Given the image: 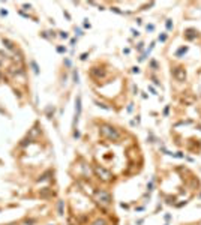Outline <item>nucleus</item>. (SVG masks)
<instances>
[{"label":"nucleus","mask_w":201,"mask_h":225,"mask_svg":"<svg viewBox=\"0 0 201 225\" xmlns=\"http://www.w3.org/2000/svg\"><path fill=\"white\" fill-rule=\"evenodd\" d=\"M99 132H101V135L104 137V138H107V140H110V141H119L120 140V134H119V131L114 128V126H111V125H101V128H99Z\"/></svg>","instance_id":"nucleus-1"},{"label":"nucleus","mask_w":201,"mask_h":225,"mask_svg":"<svg viewBox=\"0 0 201 225\" xmlns=\"http://www.w3.org/2000/svg\"><path fill=\"white\" fill-rule=\"evenodd\" d=\"M95 200H96L101 206H104V207H107V206H110V204L113 203L111 194H110L108 191H104V189H96V191H95Z\"/></svg>","instance_id":"nucleus-2"},{"label":"nucleus","mask_w":201,"mask_h":225,"mask_svg":"<svg viewBox=\"0 0 201 225\" xmlns=\"http://www.w3.org/2000/svg\"><path fill=\"white\" fill-rule=\"evenodd\" d=\"M93 171L96 174V177L102 182H111L113 180V174L110 170H107V168L101 167V165H93Z\"/></svg>","instance_id":"nucleus-3"},{"label":"nucleus","mask_w":201,"mask_h":225,"mask_svg":"<svg viewBox=\"0 0 201 225\" xmlns=\"http://www.w3.org/2000/svg\"><path fill=\"white\" fill-rule=\"evenodd\" d=\"M171 74H173V77H174V80L176 81H179V83H185L186 81V69H185V66H176V68H173L171 69Z\"/></svg>","instance_id":"nucleus-4"},{"label":"nucleus","mask_w":201,"mask_h":225,"mask_svg":"<svg viewBox=\"0 0 201 225\" xmlns=\"http://www.w3.org/2000/svg\"><path fill=\"white\" fill-rule=\"evenodd\" d=\"M80 114H81V96H77V99H75V116H74V123H72V128L74 129L78 123Z\"/></svg>","instance_id":"nucleus-5"},{"label":"nucleus","mask_w":201,"mask_h":225,"mask_svg":"<svg viewBox=\"0 0 201 225\" xmlns=\"http://www.w3.org/2000/svg\"><path fill=\"white\" fill-rule=\"evenodd\" d=\"M183 36H185L186 41H194V39H197V36H198V30L197 29H186Z\"/></svg>","instance_id":"nucleus-6"},{"label":"nucleus","mask_w":201,"mask_h":225,"mask_svg":"<svg viewBox=\"0 0 201 225\" xmlns=\"http://www.w3.org/2000/svg\"><path fill=\"white\" fill-rule=\"evenodd\" d=\"M90 74H92L95 78H98V80H101V78H104V77H105V71H104V69H101V68H92Z\"/></svg>","instance_id":"nucleus-7"},{"label":"nucleus","mask_w":201,"mask_h":225,"mask_svg":"<svg viewBox=\"0 0 201 225\" xmlns=\"http://www.w3.org/2000/svg\"><path fill=\"white\" fill-rule=\"evenodd\" d=\"M189 51V47L188 45H183V47H180L177 51H176V57H183V56Z\"/></svg>","instance_id":"nucleus-8"},{"label":"nucleus","mask_w":201,"mask_h":225,"mask_svg":"<svg viewBox=\"0 0 201 225\" xmlns=\"http://www.w3.org/2000/svg\"><path fill=\"white\" fill-rule=\"evenodd\" d=\"M39 195H41L42 198H48V197H51V194H50V188H44V189L39 192Z\"/></svg>","instance_id":"nucleus-9"},{"label":"nucleus","mask_w":201,"mask_h":225,"mask_svg":"<svg viewBox=\"0 0 201 225\" xmlns=\"http://www.w3.org/2000/svg\"><path fill=\"white\" fill-rule=\"evenodd\" d=\"M165 27H167V30H168V32H171V30H173V27H174L173 20H170V18H168V20L165 21Z\"/></svg>","instance_id":"nucleus-10"},{"label":"nucleus","mask_w":201,"mask_h":225,"mask_svg":"<svg viewBox=\"0 0 201 225\" xmlns=\"http://www.w3.org/2000/svg\"><path fill=\"white\" fill-rule=\"evenodd\" d=\"M90 225H107V221L105 219H96L95 222H92Z\"/></svg>","instance_id":"nucleus-11"},{"label":"nucleus","mask_w":201,"mask_h":225,"mask_svg":"<svg viewBox=\"0 0 201 225\" xmlns=\"http://www.w3.org/2000/svg\"><path fill=\"white\" fill-rule=\"evenodd\" d=\"M72 78H74V83H80V75H78V71H74V72H72Z\"/></svg>","instance_id":"nucleus-12"},{"label":"nucleus","mask_w":201,"mask_h":225,"mask_svg":"<svg viewBox=\"0 0 201 225\" xmlns=\"http://www.w3.org/2000/svg\"><path fill=\"white\" fill-rule=\"evenodd\" d=\"M3 44L6 45V48H9V50H12L14 48V44L9 41V39H5V38H3Z\"/></svg>","instance_id":"nucleus-13"},{"label":"nucleus","mask_w":201,"mask_h":225,"mask_svg":"<svg viewBox=\"0 0 201 225\" xmlns=\"http://www.w3.org/2000/svg\"><path fill=\"white\" fill-rule=\"evenodd\" d=\"M30 65H32V68H33L35 74H39V68H38V65H36V62H30Z\"/></svg>","instance_id":"nucleus-14"},{"label":"nucleus","mask_w":201,"mask_h":225,"mask_svg":"<svg viewBox=\"0 0 201 225\" xmlns=\"http://www.w3.org/2000/svg\"><path fill=\"white\" fill-rule=\"evenodd\" d=\"M57 209H59V215H63V201H59Z\"/></svg>","instance_id":"nucleus-15"},{"label":"nucleus","mask_w":201,"mask_h":225,"mask_svg":"<svg viewBox=\"0 0 201 225\" xmlns=\"http://www.w3.org/2000/svg\"><path fill=\"white\" fill-rule=\"evenodd\" d=\"M167 38H168V36H167V33H162V35H159V41H161V42H165V41H167Z\"/></svg>","instance_id":"nucleus-16"},{"label":"nucleus","mask_w":201,"mask_h":225,"mask_svg":"<svg viewBox=\"0 0 201 225\" xmlns=\"http://www.w3.org/2000/svg\"><path fill=\"white\" fill-rule=\"evenodd\" d=\"M153 186H155V179L150 180V183L147 185V189H149V191H153Z\"/></svg>","instance_id":"nucleus-17"},{"label":"nucleus","mask_w":201,"mask_h":225,"mask_svg":"<svg viewBox=\"0 0 201 225\" xmlns=\"http://www.w3.org/2000/svg\"><path fill=\"white\" fill-rule=\"evenodd\" d=\"M96 105H98V107H101V108H104V110H108V111H110V110H111V108H110V107H107L105 104H101V102H98V101H96Z\"/></svg>","instance_id":"nucleus-18"},{"label":"nucleus","mask_w":201,"mask_h":225,"mask_svg":"<svg viewBox=\"0 0 201 225\" xmlns=\"http://www.w3.org/2000/svg\"><path fill=\"white\" fill-rule=\"evenodd\" d=\"M150 65H152V68H153L155 71H158V63H156V60H152V62H150Z\"/></svg>","instance_id":"nucleus-19"},{"label":"nucleus","mask_w":201,"mask_h":225,"mask_svg":"<svg viewBox=\"0 0 201 225\" xmlns=\"http://www.w3.org/2000/svg\"><path fill=\"white\" fill-rule=\"evenodd\" d=\"M168 111H170V105H167V107H165V110H164V116H165V117L168 116Z\"/></svg>","instance_id":"nucleus-20"},{"label":"nucleus","mask_w":201,"mask_h":225,"mask_svg":"<svg viewBox=\"0 0 201 225\" xmlns=\"http://www.w3.org/2000/svg\"><path fill=\"white\" fill-rule=\"evenodd\" d=\"M87 57H89V53H83V54H81V57H80V59H81V60H86V59H87Z\"/></svg>","instance_id":"nucleus-21"},{"label":"nucleus","mask_w":201,"mask_h":225,"mask_svg":"<svg viewBox=\"0 0 201 225\" xmlns=\"http://www.w3.org/2000/svg\"><path fill=\"white\" fill-rule=\"evenodd\" d=\"M60 38H63V39H68V33H66V32H60Z\"/></svg>","instance_id":"nucleus-22"},{"label":"nucleus","mask_w":201,"mask_h":225,"mask_svg":"<svg viewBox=\"0 0 201 225\" xmlns=\"http://www.w3.org/2000/svg\"><path fill=\"white\" fill-rule=\"evenodd\" d=\"M57 51L59 53H66V48L65 47H57Z\"/></svg>","instance_id":"nucleus-23"},{"label":"nucleus","mask_w":201,"mask_h":225,"mask_svg":"<svg viewBox=\"0 0 201 225\" xmlns=\"http://www.w3.org/2000/svg\"><path fill=\"white\" fill-rule=\"evenodd\" d=\"M132 92H134V95H138V87H137V86H132Z\"/></svg>","instance_id":"nucleus-24"},{"label":"nucleus","mask_w":201,"mask_h":225,"mask_svg":"<svg viewBox=\"0 0 201 225\" xmlns=\"http://www.w3.org/2000/svg\"><path fill=\"white\" fill-rule=\"evenodd\" d=\"M84 27H86V29H90V23H89V20H84Z\"/></svg>","instance_id":"nucleus-25"},{"label":"nucleus","mask_w":201,"mask_h":225,"mask_svg":"<svg viewBox=\"0 0 201 225\" xmlns=\"http://www.w3.org/2000/svg\"><path fill=\"white\" fill-rule=\"evenodd\" d=\"M147 30H149V32H153V30H155V26H153V24H149V26H147Z\"/></svg>","instance_id":"nucleus-26"},{"label":"nucleus","mask_w":201,"mask_h":225,"mask_svg":"<svg viewBox=\"0 0 201 225\" xmlns=\"http://www.w3.org/2000/svg\"><path fill=\"white\" fill-rule=\"evenodd\" d=\"M132 72H134V74H138V72H140V68L134 66V68H132Z\"/></svg>","instance_id":"nucleus-27"},{"label":"nucleus","mask_w":201,"mask_h":225,"mask_svg":"<svg viewBox=\"0 0 201 225\" xmlns=\"http://www.w3.org/2000/svg\"><path fill=\"white\" fill-rule=\"evenodd\" d=\"M131 32H132V35H134V36H138V35H140V33H138V30H135V29H132Z\"/></svg>","instance_id":"nucleus-28"},{"label":"nucleus","mask_w":201,"mask_h":225,"mask_svg":"<svg viewBox=\"0 0 201 225\" xmlns=\"http://www.w3.org/2000/svg\"><path fill=\"white\" fill-rule=\"evenodd\" d=\"M149 89H150V92H152V93H153V95H158V93H156V90H155V89H153V87H149Z\"/></svg>","instance_id":"nucleus-29"},{"label":"nucleus","mask_w":201,"mask_h":225,"mask_svg":"<svg viewBox=\"0 0 201 225\" xmlns=\"http://www.w3.org/2000/svg\"><path fill=\"white\" fill-rule=\"evenodd\" d=\"M63 14H65V17H66V18H68V20H71V15H69V14H68V12H66V11H65V12H63Z\"/></svg>","instance_id":"nucleus-30"},{"label":"nucleus","mask_w":201,"mask_h":225,"mask_svg":"<svg viewBox=\"0 0 201 225\" xmlns=\"http://www.w3.org/2000/svg\"><path fill=\"white\" fill-rule=\"evenodd\" d=\"M74 137H75V138H78V137H80V132H78V131H75V132H74Z\"/></svg>","instance_id":"nucleus-31"},{"label":"nucleus","mask_w":201,"mask_h":225,"mask_svg":"<svg viewBox=\"0 0 201 225\" xmlns=\"http://www.w3.org/2000/svg\"><path fill=\"white\" fill-rule=\"evenodd\" d=\"M75 32H77V35H80V36H81V35H83V32H81V30H80V29H75Z\"/></svg>","instance_id":"nucleus-32"},{"label":"nucleus","mask_w":201,"mask_h":225,"mask_svg":"<svg viewBox=\"0 0 201 225\" xmlns=\"http://www.w3.org/2000/svg\"><path fill=\"white\" fill-rule=\"evenodd\" d=\"M143 45H144V44H143V42H140V44H138V50H140V51H141V50H143Z\"/></svg>","instance_id":"nucleus-33"},{"label":"nucleus","mask_w":201,"mask_h":225,"mask_svg":"<svg viewBox=\"0 0 201 225\" xmlns=\"http://www.w3.org/2000/svg\"><path fill=\"white\" fill-rule=\"evenodd\" d=\"M165 225H170V224H165Z\"/></svg>","instance_id":"nucleus-34"},{"label":"nucleus","mask_w":201,"mask_h":225,"mask_svg":"<svg viewBox=\"0 0 201 225\" xmlns=\"http://www.w3.org/2000/svg\"><path fill=\"white\" fill-rule=\"evenodd\" d=\"M0 78H2V75H0Z\"/></svg>","instance_id":"nucleus-35"}]
</instances>
